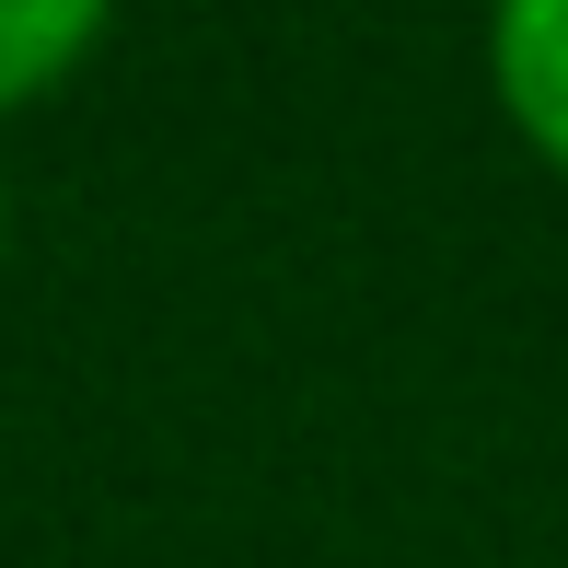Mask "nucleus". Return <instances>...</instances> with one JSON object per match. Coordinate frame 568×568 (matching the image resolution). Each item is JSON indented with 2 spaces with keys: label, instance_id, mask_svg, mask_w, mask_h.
<instances>
[{
  "label": "nucleus",
  "instance_id": "2",
  "mask_svg": "<svg viewBox=\"0 0 568 568\" xmlns=\"http://www.w3.org/2000/svg\"><path fill=\"white\" fill-rule=\"evenodd\" d=\"M93 36H105V12H93V0H0V105L47 93Z\"/></svg>",
  "mask_w": 568,
  "mask_h": 568
},
{
  "label": "nucleus",
  "instance_id": "1",
  "mask_svg": "<svg viewBox=\"0 0 568 568\" xmlns=\"http://www.w3.org/2000/svg\"><path fill=\"white\" fill-rule=\"evenodd\" d=\"M487 70H499V105L546 163H568V0H510L499 36H487Z\"/></svg>",
  "mask_w": 568,
  "mask_h": 568
}]
</instances>
